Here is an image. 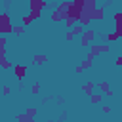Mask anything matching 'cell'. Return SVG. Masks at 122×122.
<instances>
[{
	"mask_svg": "<svg viewBox=\"0 0 122 122\" xmlns=\"http://www.w3.org/2000/svg\"><path fill=\"white\" fill-rule=\"evenodd\" d=\"M69 4H71V0H63L61 4H57V6L53 8V11H51L50 19H51L53 23H61V21H65V17H67V8H69Z\"/></svg>",
	"mask_w": 122,
	"mask_h": 122,
	"instance_id": "6da1fadb",
	"label": "cell"
},
{
	"mask_svg": "<svg viewBox=\"0 0 122 122\" xmlns=\"http://www.w3.org/2000/svg\"><path fill=\"white\" fill-rule=\"evenodd\" d=\"M93 40H95V30L86 27V29L80 32V46H82V48H88L90 42H93Z\"/></svg>",
	"mask_w": 122,
	"mask_h": 122,
	"instance_id": "7a4b0ae2",
	"label": "cell"
},
{
	"mask_svg": "<svg viewBox=\"0 0 122 122\" xmlns=\"http://www.w3.org/2000/svg\"><path fill=\"white\" fill-rule=\"evenodd\" d=\"M11 19H10V15L4 11V13H0V34H10L11 32Z\"/></svg>",
	"mask_w": 122,
	"mask_h": 122,
	"instance_id": "3957f363",
	"label": "cell"
},
{
	"mask_svg": "<svg viewBox=\"0 0 122 122\" xmlns=\"http://www.w3.org/2000/svg\"><path fill=\"white\" fill-rule=\"evenodd\" d=\"M105 6H95L92 11V21H103L105 19Z\"/></svg>",
	"mask_w": 122,
	"mask_h": 122,
	"instance_id": "277c9868",
	"label": "cell"
},
{
	"mask_svg": "<svg viewBox=\"0 0 122 122\" xmlns=\"http://www.w3.org/2000/svg\"><path fill=\"white\" fill-rule=\"evenodd\" d=\"M11 69L15 71V78L21 82V80L25 78V74H27V65H13Z\"/></svg>",
	"mask_w": 122,
	"mask_h": 122,
	"instance_id": "5b68a950",
	"label": "cell"
},
{
	"mask_svg": "<svg viewBox=\"0 0 122 122\" xmlns=\"http://www.w3.org/2000/svg\"><path fill=\"white\" fill-rule=\"evenodd\" d=\"M95 88H99V90H101V93H105V95H109V97L112 95V92H111V84H109L107 80L97 82V84H95Z\"/></svg>",
	"mask_w": 122,
	"mask_h": 122,
	"instance_id": "8992f818",
	"label": "cell"
},
{
	"mask_svg": "<svg viewBox=\"0 0 122 122\" xmlns=\"http://www.w3.org/2000/svg\"><path fill=\"white\" fill-rule=\"evenodd\" d=\"M112 21H114V30L122 34V13H120V11H114Z\"/></svg>",
	"mask_w": 122,
	"mask_h": 122,
	"instance_id": "52a82bcc",
	"label": "cell"
},
{
	"mask_svg": "<svg viewBox=\"0 0 122 122\" xmlns=\"http://www.w3.org/2000/svg\"><path fill=\"white\" fill-rule=\"evenodd\" d=\"M46 61H48L46 53H36V55L32 57V65H44Z\"/></svg>",
	"mask_w": 122,
	"mask_h": 122,
	"instance_id": "ba28073f",
	"label": "cell"
},
{
	"mask_svg": "<svg viewBox=\"0 0 122 122\" xmlns=\"http://www.w3.org/2000/svg\"><path fill=\"white\" fill-rule=\"evenodd\" d=\"M93 90H95V82H93V80H88L86 84H82V92H84V93H88V95H90Z\"/></svg>",
	"mask_w": 122,
	"mask_h": 122,
	"instance_id": "9c48e42d",
	"label": "cell"
},
{
	"mask_svg": "<svg viewBox=\"0 0 122 122\" xmlns=\"http://www.w3.org/2000/svg\"><path fill=\"white\" fill-rule=\"evenodd\" d=\"M120 36H122V34H120V32H116V30H112V32H107V42H116Z\"/></svg>",
	"mask_w": 122,
	"mask_h": 122,
	"instance_id": "30bf717a",
	"label": "cell"
},
{
	"mask_svg": "<svg viewBox=\"0 0 122 122\" xmlns=\"http://www.w3.org/2000/svg\"><path fill=\"white\" fill-rule=\"evenodd\" d=\"M11 32H15L17 36L23 34V32H25V25H13V27H11Z\"/></svg>",
	"mask_w": 122,
	"mask_h": 122,
	"instance_id": "8fae6325",
	"label": "cell"
},
{
	"mask_svg": "<svg viewBox=\"0 0 122 122\" xmlns=\"http://www.w3.org/2000/svg\"><path fill=\"white\" fill-rule=\"evenodd\" d=\"M90 99H92V103H101V99H103V93H90Z\"/></svg>",
	"mask_w": 122,
	"mask_h": 122,
	"instance_id": "7c38bea8",
	"label": "cell"
},
{
	"mask_svg": "<svg viewBox=\"0 0 122 122\" xmlns=\"http://www.w3.org/2000/svg\"><path fill=\"white\" fill-rule=\"evenodd\" d=\"M40 13H42V10H30L29 17H30L32 21H36V19H40Z\"/></svg>",
	"mask_w": 122,
	"mask_h": 122,
	"instance_id": "4fadbf2b",
	"label": "cell"
},
{
	"mask_svg": "<svg viewBox=\"0 0 122 122\" xmlns=\"http://www.w3.org/2000/svg\"><path fill=\"white\" fill-rule=\"evenodd\" d=\"M40 88H42V86H40V82H34V84H32V88H30V93H34V95H36V93H40Z\"/></svg>",
	"mask_w": 122,
	"mask_h": 122,
	"instance_id": "5bb4252c",
	"label": "cell"
},
{
	"mask_svg": "<svg viewBox=\"0 0 122 122\" xmlns=\"http://www.w3.org/2000/svg\"><path fill=\"white\" fill-rule=\"evenodd\" d=\"M30 23H32V19H30L29 15H23V17H21V25H25V27H29Z\"/></svg>",
	"mask_w": 122,
	"mask_h": 122,
	"instance_id": "9a60e30c",
	"label": "cell"
},
{
	"mask_svg": "<svg viewBox=\"0 0 122 122\" xmlns=\"http://www.w3.org/2000/svg\"><path fill=\"white\" fill-rule=\"evenodd\" d=\"M65 40H67V42H72V40H74V34H72V30H71V29H69V32L65 34Z\"/></svg>",
	"mask_w": 122,
	"mask_h": 122,
	"instance_id": "2e32d148",
	"label": "cell"
},
{
	"mask_svg": "<svg viewBox=\"0 0 122 122\" xmlns=\"http://www.w3.org/2000/svg\"><path fill=\"white\" fill-rule=\"evenodd\" d=\"M2 93H4V95H10V93H11L10 86H4V88H2Z\"/></svg>",
	"mask_w": 122,
	"mask_h": 122,
	"instance_id": "e0dca14e",
	"label": "cell"
},
{
	"mask_svg": "<svg viewBox=\"0 0 122 122\" xmlns=\"http://www.w3.org/2000/svg\"><path fill=\"white\" fill-rule=\"evenodd\" d=\"M27 114H29V116H34V114H36V109H27Z\"/></svg>",
	"mask_w": 122,
	"mask_h": 122,
	"instance_id": "ac0fdd59",
	"label": "cell"
},
{
	"mask_svg": "<svg viewBox=\"0 0 122 122\" xmlns=\"http://www.w3.org/2000/svg\"><path fill=\"white\" fill-rule=\"evenodd\" d=\"M114 65H116V67H120V65H122V57H120V55L116 57V61H114Z\"/></svg>",
	"mask_w": 122,
	"mask_h": 122,
	"instance_id": "d6986e66",
	"label": "cell"
}]
</instances>
